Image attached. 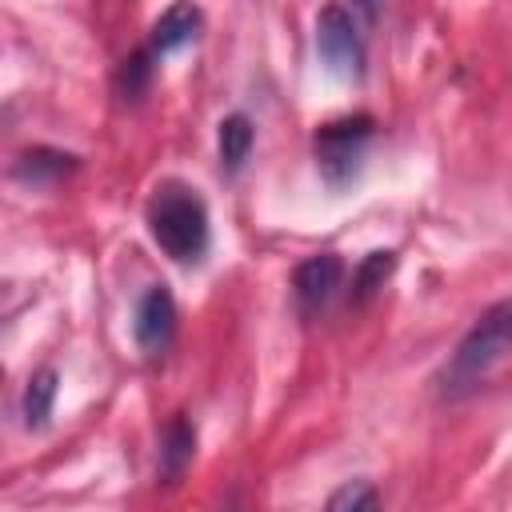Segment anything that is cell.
<instances>
[{
  "label": "cell",
  "instance_id": "obj_10",
  "mask_svg": "<svg viewBox=\"0 0 512 512\" xmlns=\"http://www.w3.org/2000/svg\"><path fill=\"white\" fill-rule=\"evenodd\" d=\"M192 452H196V428L188 416H172V424L164 428V440H160V476L164 480H176L188 464H192Z\"/></svg>",
  "mask_w": 512,
  "mask_h": 512
},
{
  "label": "cell",
  "instance_id": "obj_4",
  "mask_svg": "<svg viewBox=\"0 0 512 512\" xmlns=\"http://www.w3.org/2000/svg\"><path fill=\"white\" fill-rule=\"evenodd\" d=\"M316 52L328 64V72L344 76V80H360L364 76V36L356 28V16L340 4H324L316 12Z\"/></svg>",
  "mask_w": 512,
  "mask_h": 512
},
{
  "label": "cell",
  "instance_id": "obj_12",
  "mask_svg": "<svg viewBox=\"0 0 512 512\" xmlns=\"http://www.w3.org/2000/svg\"><path fill=\"white\" fill-rule=\"evenodd\" d=\"M392 268H396V252H368L352 268V300L356 304H368L384 288V280L392 276Z\"/></svg>",
  "mask_w": 512,
  "mask_h": 512
},
{
  "label": "cell",
  "instance_id": "obj_7",
  "mask_svg": "<svg viewBox=\"0 0 512 512\" xmlns=\"http://www.w3.org/2000/svg\"><path fill=\"white\" fill-rule=\"evenodd\" d=\"M200 24H204V12H200L196 4H172V8H164V12L156 16L152 36H148L144 48L160 60V56H168V52L192 44V40L200 36Z\"/></svg>",
  "mask_w": 512,
  "mask_h": 512
},
{
  "label": "cell",
  "instance_id": "obj_11",
  "mask_svg": "<svg viewBox=\"0 0 512 512\" xmlns=\"http://www.w3.org/2000/svg\"><path fill=\"white\" fill-rule=\"evenodd\" d=\"M72 168H76V156H68V152L32 148V152L20 156V164H16V180H28V184H52V180H60V176L72 172Z\"/></svg>",
  "mask_w": 512,
  "mask_h": 512
},
{
  "label": "cell",
  "instance_id": "obj_13",
  "mask_svg": "<svg viewBox=\"0 0 512 512\" xmlns=\"http://www.w3.org/2000/svg\"><path fill=\"white\" fill-rule=\"evenodd\" d=\"M152 68H156V56H152L148 48L132 52V56L116 68V92H120V100L136 104V100L148 92V84H152Z\"/></svg>",
  "mask_w": 512,
  "mask_h": 512
},
{
  "label": "cell",
  "instance_id": "obj_14",
  "mask_svg": "<svg viewBox=\"0 0 512 512\" xmlns=\"http://www.w3.org/2000/svg\"><path fill=\"white\" fill-rule=\"evenodd\" d=\"M324 512H380V492L372 480H348L328 496Z\"/></svg>",
  "mask_w": 512,
  "mask_h": 512
},
{
  "label": "cell",
  "instance_id": "obj_2",
  "mask_svg": "<svg viewBox=\"0 0 512 512\" xmlns=\"http://www.w3.org/2000/svg\"><path fill=\"white\" fill-rule=\"evenodd\" d=\"M508 356H512V300H500V304L480 312V320L464 332V340L456 344V352L440 368V380H436L440 396L444 400L472 396L480 384H488V376Z\"/></svg>",
  "mask_w": 512,
  "mask_h": 512
},
{
  "label": "cell",
  "instance_id": "obj_6",
  "mask_svg": "<svg viewBox=\"0 0 512 512\" xmlns=\"http://www.w3.org/2000/svg\"><path fill=\"white\" fill-rule=\"evenodd\" d=\"M340 280H344V264H340L336 252H320V256H308L304 264H296V272H292V296H296L300 312L304 316L324 312L328 300L336 296Z\"/></svg>",
  "mask_w": 512,
  "mask_h": 512
},
{
  "label": "cell",
  "instance_id": "obj_9",
  "mask_svg": "<svg viewBox=\"0 0 512 512\" xmlns=\"http://www.w3.org/2000/svg\"><path fill=\"white\" fill-rule=\"evenodd\" d=\"M56 388H60L56 368H40V372L28 376L24 396H20V416H24L28 432H44L48 428V416H52V404H56Z\"/></svg>",
  "mask_w": 512,
  "mask_h": 512
},
{
  "label": "cell",
  "instance_id": "obj_5",
  "mask_svg": "<svg viewBox=\"0 0 512 512\" xmlns=\"http://www.w3.org/2000/svg\"><path fill=\"white\" fill-rule=\"evenodd\" d=\"M176 300L164 284H152L144 288V296L136 300V312H132V336L140 344V352L148 356H160L168 352L172 336H176Z\"/></svg>",
  "mask_w": 512,
  "mask_h": 512
},
{
  "label": "cell",
  "instance_id": "obj_3",
  "mask_svg": "<svg viewBox=\"0 0 512 512\" xmlns=\"http://www.w3.org/2000/svg\"><path fill=\"white\" fill-rule=\"evenodd\" d=\"M376 136V120L356 112V116H336L328 124H320L312 132V156H316V172L332 192H344L360 180L368 148Z\"/></svg>",
  "mask_w": 512,
  "mask_h": 512
},
{
  "label": "cell",
  "instance_id": "obj_8",
  "mask_svg": "<svg viewBox=\"0 0 512 512\" xmlns=\"http://www.w3.org/2000/svg\"><path fill=\"white\" fill-rule=\"evenodd\" d=\"M252 144H256V128L244 112H228L220 124H216V152H220V168L228 176H236L248 156H252Z\"/></svg>",
  "mask_w": 512,
  "mask_h": 512
},
{
  "label": "cell",
  "instance_id": "obj_1",
  "mask_svg": "<svg viewBox=\"0 0 512 512\" xmlns=\"http://www.w3.org/2000/svg\"><path fill=\"white\" fill-rule=\"evenodd\" d=\"M152 244L180 268H196L212 248V216L204 196L184 180H160L144 204Z\"/></svg>",
  "mask_w": 512,
  "mask_h": 512
}]
</instances>
